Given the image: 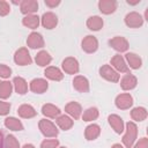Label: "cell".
<instances>
[{"mask_svg": "<svg viewBox=\"0 0 148 148\" xmlns=\"http://www.w3.org/2000/svg\"><path fill=\"white\" fill-rule=\"evenodd\" d=\"M73 86L76 90H79L80 92H87L89 90V82L84 76H76L73 81Z\"/></svg>", "mask_w": 148, "mask_h": 148, "instance_id": "9a60e30c", "label": "cell"}, {"mask_svg": "<svg viewBox=\"0 0 148 148\" xmlns=\"http://www.w3.org/2000/svg\"><path fill=\"white\" fill-rule=\"evenodd\" d=\"M109 123L112 126V128L117 132V133H121L124 131V124H123V119L117 116V114H111L109 117Z\"/></svg>", "mask_w": 148, "mask_h": 148, "instance_id": "d6986e66", "label": "cell"}, {"mask_svg": "<svg viewBox=\"0 0 148 148\" xmlns=\"http://www.w3.org/2000/svg\"><path fill=\"white\" fill-rule=\"evenodd\" d=\"M2 147L3 148H20V145H18V142H17L15 136L7 135L2 140Z\"/></svg>", "mask_w": 148, "mask_h": 148, "instance_id": "d6a6232c", "label": "cell"}, {"mask_svg": "<svg viewBox=\"0 0 148 148\" xmlns=\"http://www.w3.org/2000/svg\"><path fill=\"white\" fill-rule=\"evenodd\" d=\"M136 130L138 128H136V126H135V124L133 121H128L127 123V132H126V134L123 138V143L125 145L126 148H131L133 142L135 141L136 133H138Z\"/></svg>", "mask_w": 148, "mask_h": 148, "instance_id": "6da1fadb", "label": "cell"}, {"mask_svg": "<svg viewBox=\"0 0 148 148\" xmlns=\"http://www.w3.org/2000/svg\"><path fill=\"white\" fill-rule=\"evenodd\" d=\"M99 10L104 14H111L117 8V2L113 0H101L98 2Z\"/></svg>", "mask_w": 148, "mask_h": 148, "instance_id": "4fadbf2b", "label": "cell"}, {"mask_svg": "<svg viewBox=\"0 0 148 148\" xmlns=\"http://www.w3.org/2000/svg\"><path fill=\"white\" fill-rule=\"evenodd\" d=\"M30 89L36 94H42L47 89V82L43 79H35L30 82Z\"/></svg>", "mask_w": 148, "mask_h": 148, "instance_id": "2e32d148", "label": "cell"}, {"mask_svg": "<svg viewBox=\"0 0 148 148\" xmlns=\"http://www.w3.org/2000/svg\"><path fill=\"white\" fill-rule=\"evenodd\" d=\"M120 84H121V88H123L124 90L133 89V88L136 86V79H135V76L132 75V74H126V75L123 77Z\"/></svg>", "mask_w": 148, "mask_h": 148, "instance_id": "ffe728a7", "label": "cell"}, {"mask_svg": "<svg viewBox=\"0 0 148 148\" xmlns=\"http://www.w3.org/2000/svg\"><path fill=\"white\" fill-rule=\"evenodd\" d=\"M111 65L119 72H124V73H128L130 69L127 67V65L125 64V60L124 58L120 56V54H116L112 59H111Z\"/></svg>", "mask_w": 148, "mask_h": 148, "instance_id": "5bb4252c", "label": "cell"}, {"mask_svg": "<svg viewBox=\"0 0 148 148\" xmlns=\"http://www.w3.org/2000/svg\"><path fill=\"white\" fill-rule=\"evenodd\" d=\"M125 23L126 25H128L130 28H139L142 25L143 23V18L140 14L135 13V12H132L130 14L126 15L125 17Z\"/></svg>", "mask_w": 148, "mask_h": 148, "instance_id": "5b68a950", "label": "cell"}, {"mask_svg": "<svg viewBox=\"0 0 148 148\" xmlns=\"http://www.w3.org/2000/svg\"><path fill=\"white\" fill-rule=\"evenodd\" d=\"M10 110V105L7 103V102H2L0 101V116H3V114H7Z\"/></svg>", "mask_w": 148, "mask_h": 148, "instance_id": "74e56055", "label": "cell"}, {"mask_svg": "<svg viewBox=\"0 0 148 148\" xmlns=\"http://www.w3.org/2000/svg\"><path fill=\"white\" fill-rule=\"evenodd\" d=\"M57 124L61 130H68L73 126V120L68 117V116H60L59 118H57Z\"/></svg>", "mask_w": 148, "mask_h": 148, "instance_id": "f1b7e54d", "label": "cell"}, {"mask_svg": "<svg viewBox=\"0 0 148 148\" xmlns=\"http://www.w3.org/2000/svg\"><path fill=\"white\" fill-rule=\"evenodd\" d=\"M59 148H66V147H59Z\"/></svg>", "mask_w": 148, "mask_h": 148, "instance_id": "7bdbcfd3", "label": "cell"}, {"mask_svg": "<svg viewBox=\"0 0 148 148\" xmlns=\"http://www.w3.org/2000/svg\"><path fill=\"white\" fill-rule=\"evenodd\" d=\"M14 86H15V90L17 91V94L23 95L28 90V84H27L25 80L22 77H18V76L14 77Z\"/></svg>", "mask_w": 148, "mask_h": 148, "instance_id": "4316f807", "label": "cell"}, {"mask_svg": "<svg viewBox=\"0 0 148 148\" xmlns=\"http://www.w3.org/2000/svg\"><path fill=\"white\" fill-rule=\"evenodd\" d=\"M39 130L47 138H54L58 135V130L56 125L47 119H42L39 121Z\"/></svg>", "mask_w": 148, "mask_h": 148, "instance_id": "7a4b0ae2", "label": "cell"}, {"mask_svg": "<svg viewBox=\"0 0 148 148\" xmlns=\"http://www.w3.org/2000/svg\"><path fill=\"white\" fill-rule=\"evenodd\" d=\"M131 117H132V119H134V120H136V121H141V120L146 119V117H147V111H146L145 108H135V109L132 110Z\"/></svg>", "mask_w": 148, "mask_h": 148, "instance_id": "f546056e", "label": "cell"}, {"mask_svg": "<svg viewBox=\"0 0 148 148\" xmlns=\"http://www.w3.org/2000/svg\"><path fill=\"white\" fill-rule=\"evenodd\" d=\"M5 126L12 131H22L23 130V125L22 123L16 119V118H13V117H9V118H6L5 120Z\"/></svg>", "mask_w": 148, "mask_h": 148, "instance_id": "7402d4cb", "label": "cell"}, {"mask_svg": "<svg viewBox=\"0 0 148 148\" xmlns=\"http://www.w3.org/2000/svg\"><path fill=\"white\" fill-rule=\"evenodd\" d=\"M12 94V83L8 81L0 82V97L1 98H7Z\"/></svg>", "mask_w": 148, "mask_h": 148, "instance_id": "4dcf8cb0", "label": "cell"}, {"mask_svg": "<svg viewBox=\"0 0 148 148\" xmlns=\"http://www.w3.org/2000/svg\"><path fill=\"white\" fill-rule=\"evenodd\" d=\"M14 60H15V62L17 65H21V66H25V65H30L31 64L30 54H29V52H28V50L25 47H21L15 52Z\"/></svg>", "mask_w": 148, "mask_h": 148, "instance_id": "3957f363", "label": "cell"}, {"mask_svg": "<svg viewBox=\"0 0 148 148\" xmlns=\"http://www.w3.org/2000/svg\"><path fill=\"white\" fill-rule=\"evenodd\" d=\"M126 59H127L130 66L132 68H134V69H136V68H139L141 66V59L135 53H127L126 54Z\"/></svg>", "mask_w": 148, "mask_h": 148, "instance_id": "1f68e13d", "label": "cell"}, {"mask_svg": "<svg viewBox=\"0 0 148 148\" xmlns=\"http://www.w3.org/2000/svg\"><path fill=\"white\" fill-rule=\"evenodd\" d=\"M132 104H133V99L130 94H121V95L117 96V98H116V105H117V108H119L121 110L128 109Z\"/></svg>", "mask_w": 148, "mask_h": 148, "instance_id": "8992f818", "label": "cell"}, {"mask_svg": "<svg viewBox=\"0 0 148 148\" xmlns=\"http://www.w3.org/2000/svg\"><path fill=\"white\" fill-rule=\"evenodd\" d=\"M10 10V7H9V3L6 2V1H0V16H5L9 13Z\"/></svg>", "mask_w": 148, "mask_h": 148, "instance_id": "d590c367", "label": "cell"}, {"mask_svg": "<svg viewBox=\"0 0 148 148\" xmlns=\"http://www.w3.org/2000/svg\"><path fill=\"white\" fill-rule=\"evenodd\" d=\"M134 148H148V140L146 138H142L136 145Z\"/></svg>", "mask_w": 148, "mask_h": 148, "instance_id": "f35d334b", "label": "cell"}, {"mask_svg": "<svg viewBox=\"0 0 148 148\" xmlns=\"http://www.w3.org/2000/svg\"><path fill=\"white\" fill-rule=\"evenodd\" d=\"M27 44L31 49H38V47H42L44 45V39H43L40 34L32 32L29 35V37L27 39Z\"/></svg>", "mask_w": 148, "mask_h": 148, "instance_id": "52a82bcc", "label": "cell"}, {"mask_svg": "<svg viewBox=\"0 0 148 148\" xmlns=\"http://www.w3.org/2000/svg\"><path fill=\"white\" fill-rule=\"evenodd\" d=\"M62 68L68 74H75L79 72V64L74 58H66L62 61Z\"/></svg>", "mask_w": 148, "mask_h": 148, "instance_id": "9c48e42d", "label": "cell"}, {"mask_svg": "<svg viewBox=\"0 0 148 148\" xmlns=\"http://www.w3.org/2000/svg\"><path fill=\"white\" fill-rule=\"evenodd\" d=\"M58 23V18L56 16V14L49 12V13H45L43 16H42V24L44 28L46 29H53Z\"/></svg>", "mask_w": 148, "mask_h": 148, "instance_id": "7c38bea8", "label": "cell"}, {"mask_svg": "<svg viewBox=\"0 0 148 148\" xmlns=\"http://www.w3.org/2000/svg\"><path fill=\"white\" fill-rule=\"evenodd\" d=\"M65 111L68 113V114H71L74 119H77L80 116H81V105L79 104V103H76V102H71V103H68L67 105H66V108H65Z\"/></svg>", "mask_w": 148, "mask_h": 148, "instance_id": "e0dca14e", "label": "cell"}, {"mask_svg": "<svg viewBox=\"0 0 148 148\" xmlns=\"http://www.w3.org/2000/svg\"><path fill=\"white\" fill-rule=\"evenodd\" d=\"M97 117H98V111H97L96 108H89L88 110H86V111L83 112V116H82L83 120H86V121L94 120V119H96Z\"/></svg>", "mask_w": 148, "mask_h": 148, "instance_id": "836d02e7", "label": "cell"}, {"mask_svg": "<svg viewBox=\"0 0 148 148\" xmlns=\"http://www.w3.org/2000/svg\"><path fill=\"white\" fill-rule=\"evenodd\" d=\"M112 148H124L123 146H120V145H118V143H116V145H113L112 146Z\"/></svg>", "mask_w": 148, "mask_h": 148, "instance_id": "b9f144b4", "label": "cell"}, {"mask_svg": "<svg viewBox=\"0 0 148 148\" xmlns=\"http://www.w3.org/2000/svg\"><path fill=\"white\" fill-rule=\"evenodd\" d=\"M97 46H98V43H97V39L94 36H87L82 40V49L88 53L95 52L97 50Z\"/></svg>", "mask_w": 148, "mask_h": 148, "instance_id": "30bf717a", "label": "cell"}, {"mask_svg": "<svg viewBox=\"0 0 148 148\" xmlns=\"http://www.w3.org/2000/svg\"><path fill=\"white\" fill-rule=\"evenodd\" d=\"M21 12L23 14H28L31 15L32 13L37 12L38 9V2L35 0H24L21 2Z\"/></svg>", "mask_w": 148, "mask_h": 148, "instance_id": "8fae6325", "label": "cell"}, {"mask_svg": "<svg viewBox=\"0 0 148 148\" xmlns=\"http://www.w3.org/2000/svg\"><path fill=\"white\" fill-rule=\"evenodd\" d=\"M44 74H45V76L49 77L50 80H54V81H60V80L62 79V76H64L62 73L60 72V69L57 68V67H53V66L47 67V68L45 69Z\"/></svg>", "mask_w": 148, "mask_h": 148, "instance_id": "ac0fdd59", "label": "cell"}, {"mask_svg": "<svg viewBox=\"0 0 148 148\" xmlns=\"http://www.w3.org/2000/svg\"><path fill=\"white\" fill-rule=\"evenodd\" d=\"M42 112H43V114L46 116V117L56 118V117L60 113V110H59L57 106L52 105V104H45V105H43V108H42Z\"/></svg>", "mask_w": 148, "mask_h": 148, "instance_id": "cb8c5ba5", "label": "cell"}, {"mask_svg": "<svg viewBox=\"0 0 148 148\" xmlns=\"http://www.w3.org/2000/svg\"><path fill=\"white\" fill-rule=\"evenodd\" d=\"M99 73H101V76H103L104 79H106L108 81H111V82H117L119 80V74L110 66V65H104L101 67L99 69Z\"/></svg>", "mask_w": 148, "mask_h": 148, "instance_id": "277c9868", "label": "cell"}, {"mask_svg": "<svg viewBox=\"0 0 148 148\" xmlns=\"http://www.w3.org/2000/svg\"><path fill=\"white\" fill-rule=\"evenodd\" d=\"M87 25L90 30H99L103 27V20L99 16H91L87 21Z\"/></svg>", "mask_w": 148, "mask_h": 148, "instance_id": "484cf974", "label": "cell"}, {"mask_svg": "<svg viewBox=\"0 0 148 148\" xmlns=\"http://www.w3.org/2000/svg\"><path fill=\"white\" fill-rule=\"evenodd\" d=\"M22 22H23V24H24L25 27H28V28H30V29H36V28L39 25V17H38L37 15L31 14V15L25 16Z\"/></svg>", "mask_w": 148, "mask_h": 148, "instance_id": "d4e9b609", "label": "cell"}, {"mask_svg": "<svg viewBox=\"0 0 148 148\" xmlns=\"http://www.w3.org/2000/svg\"><path fill=\"white\" fill-rule=\"evenodd\" d=\"M12 74V69L6 65H0V76L1 77H9Z\"/></svg>", "mask_w": 148, "mask_h": 148, "instance_id": "8d00e7d4", "label": "cell"}, {"mask_svg": "<svg viewBox=\"0 0 148 148\" xmlns=\"http://www.w3.org/2000/svg\"><path fill=\"white\" fill-rule=\"evenodd\" d=\"M59 141L56 140V139H52V140H44L40 145V148H57Z\"/></svg>", "mask_w": 148, "mask_h": 148, "instance_id": "e575fe53", "label": "cell"}, {"mask_svg": "<svg viewBox=\"0 0 148 148\" xmlns=\"http://www.w3.org/2000/svg\"><path fill=\"white\" fill-rule=\"evenodd\" d=\"M60 3V1H50V0H45V5L49 7H56Z\"/></svg>", "mask_w": 148, "mask_h": 148, "instance_id": "ab89813d", "label": "cell"}, {"mask_svg": "<svg viewBox=\"0 0 148 148\" xmlns=\"http://www.w3.org/2000/svg\"><path fill=\"white\" fill-rule=\"evenodd\" d=\"M109 44H110L114 50H117V51H119V52H124V51H126L127 47H128L127 40H126L124 37H119V36L113 37L112 39H110V40H109Z\"/></svg>", "mask_w": 148, "mask_h": 148, "instance_id": "ba28073f", "label": "cell"}, {"mask_svg": "<svg viewBox=\"0 0 148 148\" xmlns=\"http://www.w3.org/2000/svg\"><path fill=\"white\" fill-rule=\"evenodd\" d=\"M17 113L22 117V118H32L36 116V111L31 105L28 104H23L17 109Z\"/></svg>", "mask_w": 148, "mask_h": 148, "instance_id": "44dd1931", "label": "cell"}, {"mask_svg": "<svg viewBox=\"0 0 148 148\" xmlns=\"http://www.w3.org/2000/svg\"><path fill=\"white\" fill-rule=\"evenodd\" d=\"M101 133V128L98 125L96 124H92V125H89L87 128H86V132H84V135L87 138V140H94L96 139Z\"/></svg>", "mask_w": 148, "mask_h": 148, "instance_id": "603a6c76", "label": "cell"}, {"mask_svg": "<svg viewBox=\"0 0 148 148\" xmlns=\"http://www.w3.org/2000/svg\"><path fill=\"white\" fill-rule=\"evenodd\" d=\"M23 148H35L32 145H30V143H28V145H24L23 146Z\"/></svg>", "mask_w": 148, "mask_h": 148, "instance_id": "60d3db41", "label": "cell"}, {"mask_svg": "<svg viewBox=\"0 0 148 148\" xmlns=\"http://www.w3.org/2000/svg\"><path fill=\"white\" fill-rule=\"evenodd\" d=\"M35 60H36L37 65H39V66H46V65H49L51 62V57H50V54L46 51H40L36 56V59Z\"/></svg>", "mask_w": 148, "mask_h": 148, "instance_id": "83f0119b", "label": "cell"}]
</instances>
